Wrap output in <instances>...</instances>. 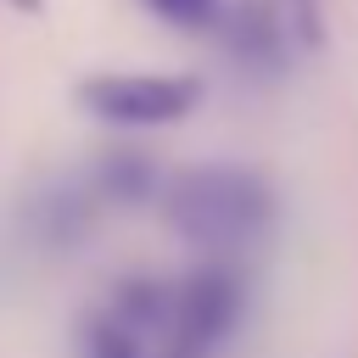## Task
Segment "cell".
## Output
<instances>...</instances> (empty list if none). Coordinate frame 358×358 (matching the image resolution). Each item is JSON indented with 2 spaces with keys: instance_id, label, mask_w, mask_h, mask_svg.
<instances>
[{
  "instance_id": "5b68a950",
  "label": "cell",
  "mask_w": 358,
  "mask_h": 358,
  "mask_svg": "<svg viewBox=\"0 0 358 358\" xmlns=\"http://www.w3.org/2000/svg\"><path fill=\"white\" fill-rule=\"evenodd\" d=\"M78 358H185L173 336H151V330H134L123 324L117 313H95L84 324V341H78Z\"/></svg>"
},
{
  "instance_id": "9c48e42d",
  "label": "cell",
  "mask_w": 358,
  "mask_h": 358,
  "mask_svg": "<svg viewBox=\"0 0 358 358\" xmlns=\"http://www.w3.org/2000/svg\"><path fill=\"white\" fill-rule=\"evenodd\" d=\"M6 6H11V11H28V17H34V11H45V0H6Z\"/></svg>"
},
{
  "instance_id": "52a82bcc",
  "label": "cell",
  "mask_w": 358,
  "mask_h": 358,
  "mask_svg": "<svg viewBox=\"0 0 358 358\" xmlns=\"http://www.w3.org/2000/svg\"><path fill=\"white\" fill-rule=\"evenodd\" d=\"M229 50H235L246 67H263V73H274V67H280V56H285V28H280L268 11L246 6V11L229 22Z\"/></svg>"
},
{
  "instance_id": "6da1fadb",
  "label": "cell",
  "mask_w": 358,
  "mask_h": 358,
  "mask_svg": "<svg viewBox=\"0 0 358 358\" xmlns=\"http://www.w3.org/2000/svg\"><path fill=\"white\" fill-rule=\"evenodd\" d=\"M168 207V224L213 252V257H235V252H252L268 229H274V190L263 173L252 168H235V162H207V168H190L168 185L162 196Z\"/></svg>"
},
{
  "instance_id": "ba28073f",
  "label": "cell",
  "mask_w": 358,
  "mask_h": 358,
  "mask_svg": "<svg viewBox=\"0 0 358 358\" xmlns=\"http://www.w3.org/2000/svg\"><path fill=\"white\" fill-rule=\"evenodd\" d=\"M140 6L157 11L179 34H213V28H224V6L218 0H140Z\"/></svg>"
},
{
  "instance_id": "8992f818",
  "label": "cell",
  "mask_w": 358,
  "mask_h": 358,
  "mask_svg": "<svg viewBox=\"0 0 358 358\" xmlns=\"http://www.w3.org/2000/svg\"><path fill=\"white\" fill-rule=\"evenodd\" d=\"M157 185L162 179H157V168H151L145 151H106L95 162V173H90L95 201H112V207H140V201L157 196Z\"/></svg>"
},
{
  "instance_id": "7a4b0ae2",
  "label": "cell",
  "mask_w": 358,
  "mask_h": 358,
  "mask_svg": "<svg viewBox=\"0 0 358 358\" xmlns=\"http://www.w3.org/2000/svg\"><path fill=\"white\" fill-rule=\"evenodd\" d=\"M78 101L112 129H168L196 112L201 84L179 73H101L78 84Z\"/></svg>"
},
{
  "instance_id": "277c9868",
  "label": "cell",
  "mask_w": 358,
  "mask_h": 358,
  "mask_svg": "<svg viewBox=\"0 0 358 358\" xmlns=\"http://www.w3.org/2000/svg\"><path fill=\"white\" fill-rule=\"evenodd\" d=\"M95 190L90 179H56L22 201V235L45 257H73L95 229Z\"/></svg>"
},
{
  "instance_id": "3957f363",
  "label": "cell",
  "mask_w": 358,
  "mask_h": 358,
  "mask_svg": "<svg viewBox=\"0 0 358 358\" xmlns=\"http://www.w3.org/2000/svg\"><path fill=\"white\" fill-rule=\"evenodd\" d=\"M241 319H246V280L235 263L213 257L185 280H173V330L185 358H213L218 347H229Z\"/></svg>"
}]
</instances>
